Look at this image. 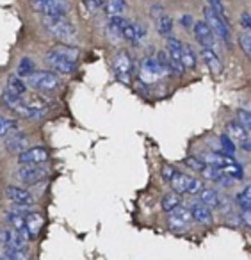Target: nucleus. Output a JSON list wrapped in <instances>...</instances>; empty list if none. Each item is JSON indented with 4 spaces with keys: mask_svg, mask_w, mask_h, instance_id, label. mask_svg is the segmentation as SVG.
<instances>
[{
    "mask_svg": "<svg viewBox=\"0 0 251 260\" xmlns=\"http://www.w3.org/2000/svg\"><path fill=\"white\" fill-rule=\"evenodd\" d=\"M80 52L72 45H55L45 55L47 64L54 70L55 73H62V75H70L77 70V61H79Z\"/></svg>",
    "mask_w": 251,
    "mask_h": 260,
    "instance_id": "f257e3e1",
    "label": "nucleus"
},
{
    "mask_svg": "<svg viewBox=\"0 0 251 260\" xmlns=\"http://www.w3.org/2000/svg\"><path fill=\"white\" fill-rule=\"evenodd\" d=\"M43 25L61 43L73 45L77 41V27L68 16H43Z\"/></svg>",
    "mask_w": 251,
    "mask_h": 260,
    "instance_id": "f03ea898",
    "label": "nucleus"
},
{
    "mask_svg": "<svg viewBox=\"0 0 251 260\" xmlns=\"http://www.w3.org/2000/svg\"><path fill=\"white\" fill-rule=\"evenodd\" d=\"M205 22L210 25V29L214 30L215 36L221 38L228 47L232 45V29H230L228 18H226V16L219 15L217 11H214V9H210L207 6V8H205Z\"/></svg>",
    "mask_w": 251,
    "mask_h": 260,
    "instance_id": "7ed1b4c3",
    "label": "nucleus"
},
{
    "mask_svg": "<svg viewBox=\"0 0 251 260\" xmlns=\"http://www.w3.org/2000/svg\"><path fill=\"white\" fill-rule=\"evenodd\" d=\"M27 84L40 93H52L61 86V79L55 72H34L27 77Z\"/></svg>",
    "mask_w": 251,
    "mask_h": 260,
    "instance_id": "20e7f679",
    "label": "nucleus"
},
{
    "mask_svg": "<svg viewBox=\"0 0 251 260\" xmlns=\"http://www.w3.org/2000/svg\"><path fill=\"white\" fill-rule=\"evenodd\" d=\"M30 8L41 16H68V0H29Z\"/></svg>",
    "mask_w": 251,
    "mask_h": 260,
    "instance_id": "39448f33",
    "label": "nucleus"
},
{
    "mask_svg": "<svg viewBox=\"0 0 251 260\" xmlns=\"http://www.w3.org/2000/svg\"><path fill=\"white\" fill-rule=\"evenodd\" d=\"M162 77H168L166 70L162 68V64L159 62L157 55H148L141 61V68H139V79L144 84H153L157 82Z\"/></svg>",
    "mask_w": 251,
    "mask_h": 260,
    "instance_id": "423d86ee",
    "label": "nucleus"
},
{
    "mask_svg": "<svg viewBox=\"0 0 251 260\" xmlns=\"http://www.w3.org/2000/svg\"><path fill=\"white\" fill-rule=\"evenodd\" d=\"M112 72H114V77L119 82H123V84L130 82L132 72H134V62L127 50H119L118 54L112 57Z\"/></svg>",
    "mask_w": 251,
    "mask_h": 260,
    "instance_id": "0eeeda50",
    "label": "nucleus"
},
{
    "mask_svg": "<svg viewBox=\"0 0 251 260\" xmlns=\"http://www.w3.org/2000/svg\"><path fill=\"white\" fill-rule=\"evenodd\" d=\"M182 41L176 40V38L169 36L166 41V52H168L169 57V66H171V73L175 75H182L183 73V64H182Z\"/></svg>",
    "mask_w": 251,
    "mask_h": 260,
    "instance_id": "6e6552de",
    "label": "nucleus"
},
{
    "mask_svg": "<svg viewBox=\"0 0 251 260\" xmlns=\"http://www.w3.org/2000/svg\"><path fill=\"white\" fill-rule=\"evenodd\" d=\"M50 152L45 146H33V148L23 150L22 153H18V162L22 166H41L43 162H47Z\"/></svg>",
    "mask_w": 251,
    "mask_h": 260,
    "instance_id": "1a4fd4ad",
    "label": "nucleus"
},
{
    "mask_svg": "<svg viewBox=\"0 0 251 260\" xmlns=\"http://www.w3.org/2000/svg\"><path fill=\"white\" fill-rule=\"evenodd\" d=\"M48 171L43 170L41 166H22L18 171H16V180L20 182L22 185L29 187V185L40 184L43 178H47Z\"/></svg>",
    "mask_w": 251,
    "mask_h": 260,
    "instance_id": "9d476101",
    "label": "nucleus"
},
{
    "mask_svg": "<svg viewBox=\"0 0 251 260\" xmlns=\"http://www.w3.org/2000/svg\"><path fill=\"white\" fill-rule=\"evenodd\" d=\"M150 15H151V18H153V22H155V29H157V32L161 34V36H164V38L171 36V32H173V18L164 11V8H162V6H159V4L151 6Z\"/></svg>",
    "mask_w": 251,
    "mask_h": 260,
    "instance_id": "9b49d317",
    "label": "nucleus"
},
{
    "mask_svg": "<svg viewBox=\"0 0 251 260\" xmlns=\"http://www.w3.org/2000/svg\"><path fill=\"white\" fill-rule=\"evenodd\" d=\"M193 29H194V38H196V41L201 45V47L203 48H214L215 47V34L205 20L194 22Z\"/></svg>",
    "mask_w": 251,
    "mask_h": 260,
    "instance_id": "f8f14e48",
    "label": "nucleus"
},
{
    "mask_svg": "<svg viewBox=\"0 0 251 260\" xmlns=\"http://www.w3.org/2000/svg\"><path fill=\"white\" fill-rule=\"evenodd\" d=\"M27 239L22 237L15 228H0V246L4 248H15V249H25Z\"/></svg>",
    "mask_w": 251,
    "mask_h": 260,
    "instance_id": "ddd939ff",
    "label": "nucleus"
},
{
    "mask_svg": "<svg viewBox=\"0 0 251 260\" xmlns=\"http://www.w3.org/2000/svg\"><path fill=\"white\" fill-rule=\"evenodd\" d=\"M6 198L11 203H18V205H34V196L25 187H18V185H8L4 191Z\"/></svg>",
    "mask_w": 251,
    "mask_h": 260,
    "instance_id": "4468645a",
    "label": "nucleus"
},
{
    "mask_svg": "<svg viewBox=\"0 0 251 260\" xmlns=\"http://www.w3.org/2000/svg\"><path fill=\"white\" fill-rule=\"evenodd\" d=\"M29 145V136L25 132L20 130H13L11 134L6 136V150L11 153H22L23 150H27Z\"/></svg>",
    "mask_w": 251,
    "mask_h": 260,
    "instance_id": "2eb2a0df",
    "label": "nucleus"
},
{
    "mask_svg": "<svg viewBox=\"0 0 251 260\" xmlns=\"http://www.w3.org/2000/svg\"><path fill=\"white\" fill-rule=\"evenodd\" d=\"M123 27H125V18L123 16H109L105 32L112 43H118L123 40Z\"/></svg>",
    "mask_w": 251,
    "mask_h": 260,
    "instance_id": "dca6fc26",
    "label": "nucleus"
},
{
    "mask_svg": "<svg viewBox=\"0 0 251 260\" xmlns=\"http://www.w3.org/2000/svg\"><path fill=\"white\" fill-rule=\"evenodd\" d=\"M201 55H203L205 64H207V68L212 72V75H221L223 62H221V59H219V55L215 54L214 48H203V50H201Z\"/></svg>",
    "mask_w": 251,
    "mask_h": 260,
    "instance_id": "f3484780",
    "label": "nucleus"
},
{
    "mask_svg": "<svg viewBox=\"0 0 251 260\" xmlns=\"http://www.w3.org/2000/svg\"><path fill=\"white\" fill-rule=\"evenodd\" d=\"M191 219H193V216H191V209H185L183 205L176 207L173 212H169V224H171L173 228H175L176 224H178L180 228H185Z\"/></svg>",
    "mask_w": 251,
    "mask_h": 260,
    "instance_id": "a211bd4d",
    "label": "nucleus"
},
{
    "mask_svg": "<svg viewBox=\"0 0 251 260\" xmlns=\"http://www.w3.org/2000/svg\"><path fill=\"white\" fill-rule=\"evenodd\" d=\"M25 224H27V232H29V239H36L41 232V226H43V216L36 210L29 212L25 216Z\"/></svg>",
    "mask_w": 251,
    "mask_h": 260,
    "instance_id": "6ab92c4d",
    "label": "nucleus"
},
{
    "mask_svg": "<svg viewBox=\"0 0 251 260\" xmlns=\"http://www.w3.org/2000/svg\"><path fill=\"white\" fill-rule=\"evenodd\" d=\"M191 216H193V219L200 224H210L212 221H214L212 219V212L208 210V207L198 205V203H194V205L191 207Z\"/></svg>",
    "mask_w": 251,
    "mask_h": 260,
    "instance_id": "aec40b11",
    "label": "nucleus"
},
{
    "mask_svg": "<svg viewBox=\"0 0 251 260\" xmlns=\"http://www.w3.org/2000/svg\"><path fill=\"white\" fill-rule=\"evenodd\" d=\"M6 89L11 91L13 94H18V96H25L27 94V84L22 77L18 75H9L8 84H6Z\"/></svg>",
    "mask_w": 251,
    "mask_h": 260,
    "instance_id": "412c9836",
    "label": "nucleus"
},
{
    "mask_svg": "<svg viewBox=\"0 0 251 260\" xmlns=\"http://www.w3.org/2000/svg\"><path fill=\"white\" fill-rule=\"evenodd\" d=\"M180 205H182V194H178V192H175V191L166 192L161 200V207L164 212H173V210Z\"/></svg>",
    "mask_w": 251,
    "mask_h": 260,
    "instance_id": "4be33fe9",
    "label": "nucleus"
},
{
    "mask_svg": "<svg viewBox=\"0 0 251 260\" xmlns=\"http://www.w3.org/2000/svg\"><path fill=\"white\" fill-rule=\"evenodd\" d=\"M205 160H207V164H210V166H214V168H219V170H223V168L235 162L233 157L228 155V153H210V155H207Z\"/></svg>",
    "mask_w": 251,
    "mask_h": 260,
    "instance_id": "5701e85b",
    "label": "nucleus"
},
{
    "mask_svg": "<svg viewBox=\"0 0 251 260\" xmlns=\"http://www.w3.org/2000/svg\"><path fill=\"white\" fill-rule=\"evenodd\" d=\"M200 200H201V203H203L205 207H208V209H215V207H219V192L215 191V189H201V192H200Z\"/></svg>",
    "mask_w": 251,
    "mask_h": 260,
    "instance_id": "b1692460",
    "label": "nucleus"
},
{
    "mask_svg": "<svg viewBox=\"0 0 251 260\" xmlns=\"http://www.w3.org/2000/svg\"><path fill=\"white\" fill-rule=\"evenodd\" d=\"M226 132H228V136L232 139H240V141H244V139L249 138V136H247V130L244 128L237 119H233V121H230L228 125H226Z\"/></svg>",
    "mask_w": 251,
    "mask_h": 260,
    "instance_id": "393cba45",
    "label": "nucleus"
},
{
    "mask_svg": "<svg viewBox=\"0 0 251 260\" xmlns=\"http://www.w3.org/2000/svg\"><path fill=\"white\" fill-rule=\"evenodd\" d=\"M189 178L187 175L180 173V171H176V175L171 178V182H169V185L173 187V191L178 192V194H185V189H187V184H189Z\"/></svg>",
    "mask_w": 251,
    "mask_h": 260,
    "instance_id": "a878e982",
    "label": "nucleus"
},
{
    "mask_svg": "<svg viewBox=\"0 0 251 260\" xmlns=\"http://www.w3.org/2000/svg\"><path fill=\"white\" fill-rule=\"evenodd\" d=\"M182 64L185 70L196 68V54L191 45H182Z\"/></svg>",
    "mask_w": 251,
    "mask_h": 260,
    "instance_id": "bb28decb",
    "label": "nucleus"
},
{
    "mask_svg": "<svg viewBox=\"0 0 251 260\" xmlns=\"http://www.w3.org/2000/svg\"><path fill=\"white\" fill-rule=\"evenodd\" d=\"M36 72V64H34V61L30 57H23L22 61L18 62V68H16V75L18 77H29V75H33V73Z\"/></svg>",
    "mask_w": 251,
    "mask_h": 260,
    "instance_id": "cd10ccee",
    "label": "nucleus"
},
{
    "mask_svg": "<svg viewBox=\"0 0 251 260\" xmlns=\"http://www.w3.org/2000/svg\"><path fill=\"white\" fill-rule=\"evenodd\" d=\"M127 8V0H107L105 11L109 16H121Z\"/></svg>",
    "mask_w": 251,
    "mask_h": 260,
    "instance_id": "c85d7f7f",
    "label": "nucleus"
},
{
    "mask_svg": "<svg viewBox=\"0 0 251 260\" xmlns=\"http://www.w3.org/2000/svg\"><path fill=\"white\" fill-rule=\"evenodd\" d=\"M237 205L240 207V210L251 209V184H247L246 187L237 194Z\"/></svg>",
    "mask_w": 251,
    "mask_h": 260,
    "instance_id": "c756f323",
    "label": "nucleus"
},
{
    "mask_svg": "<svg viewBox=\"0 0 251 260\" xmlns=\"http://www.w3.org/2000/svg\"><path fill=\"white\" fill-rule=\"evenodd\" d=\"M16 128H18V123H16V119L0 116V139L6 138V136H9L13 130H16Z\"/></svg>",
    "mask_w": 251,
    "mask_h": 260,
    "instance_id": "7c9ffc66",
    "label": "nucleus"
},
{
    "mask_svg": "<svg viewBox=\"0 0 251 260\" xmlns=\"http://www.w3.org/2000/svg\"><path fill=\"white\" fill-rule=\"evenodd\" d=\"M201 177H205L207 180H212V182H221V178L225 177V175H223V171L219 170V168H214V166H210V164H207V166L203 168V171H201Z\"/></svg>",
    "mask_w": 251,
    "mask_h": 260,
    "instance_id": "2f4dec72",
    "label": "nucleus"
},
{
    "mask_svg": "<svg viewBox=\"0 0 251 260\" xmlns=\"http://www.w3.org/2000/svg\"><path fill=\"white\" fill-rule=\"evenodd\" d=\"M221 171H223V175H225V177H232L233 180H240V178L244 177L242 168H240L237 162H233V164H230V166L223 168Z\"/></svg>",
    "mask_w": 251,
    "mask_h": 260,
    "instance_id": "473e14b6",
    "label": "nucleus"
},
{
    "mask_svg": "<svg viewBox=\"0 0 251 260\" xmlns=\"http://www.w3.org/2000/svg\"><path fill=\"white\" fill-rule=\"evenodd\" d=\"M219 143H221V148H223V153H228V155H233L235 153V143L232 141L228 134H221L219 138Z\"/></svg>",
    "mask_w": 251,
    "mask_h": 260,
    "instance_id": "72a5a7b5",
    "label": "nucleus"
},
{
    "mask_svg": "<svg viewBox=\"0 0 251 260\" xmlns=\"http://www.w3.org/2000/svg\"><path fill=\"white\" fill-rule=\"evenodd\" d=\"M123 40L129 43H136V25L130 20H125V27H123Z\"/></svg>",
    "mask_w": 251,
    "mask_h": 260,
    "instance_id": "f704fd0d",
    "label": "nucleus"
},
{
    "mask_svg": "<svg viewBox=\"0 0 251 260\" xmlns=\"http://www.w3.org/2000/svg\"><path fill=\"white\" fill-rule=\"evenodd\" d=\"M239 45H240V48L244 50V54L251 59V32H249V30H244V32L240 34V36H239Z\"/></svg>",
    "mask_w": 251,
    "mask_h": 260,
    "instance_id": "c9c22d12",
    "label": "nucleus"
},
{
    "mask_svg": "<svg viewBox=\"0 0 251 260\" xmlns=\"http://www.w3.org/2000/svg\"><path fill=\"white\" fill-rule=\"evenodd\" d=\"M237 121L244 126V128L249 132L251 130V111H246V109H239L237 111Z\"/></svg>",
    "mask_w": 251,
    "mask_h": 260,
    "instance_id": "e433bc0d",
    "label": "nucleus"
},
{
    "mask_svg": "<svg viewBox=\"0 0 251 260\" xmlns=\"http://www.w3.org/2000/svg\"><path fill=\"white\" fill-rule=\"evenodd\" d=\"M134 25H136V43H134V45L144 43V41H146V38H148L146 25H144V23H139V22H134Z\"/></svg>",
    "mask_w": 251,
    "mask_h": 260,
    "instance_id": "4c0bfd02",
    "label": "nucleus"
},
{
    "mask_svg": "<svg viewBox=\"0 0 251 260\" xmlns=\"http://www.w3.org/2000/svg\"><path fill=\"white\" fill-rule=\"evenodd\" d=\"M203 189V182L200 178H189V184H187L185 194H198Z\"/></svg>",
    "mask_w": 251,
    "mask_h": 260,
    "instance_id": "58836bf2",
    "label": "nucleus"
},
{
    "mask_svg": "<svg viewBox=\"0 0 251 260\" xmlns=\"http://www.w3.org/2000/svg\"><path fill=\"white\" fill-rule=\"evenodd\" d=\"M185 164L191 168V170L198 171V173H201L203 168L207 166V162H203L201 159H196V157H189V159H185Z\"/></svg>",
    "mask_w": 251,
    "mask_h": 260,
    "instance_id": "ea45409f",
    "label": "nucleus"
},
{
    "mask_svg": "<svg viewBox=\"0 0 251 260\" xmlns=\"http://www.w3.org/2000/svg\"><path fill=\"white\" fill-rule=\"evenodd\" d=\"M84 4H86V8L89 13H97L98 9L105 8L107 0H84Z\"/></svg>",
    "mask_w": 251,
    "mask_h": 260,
    "instance_id": "a19ab883",
    "label": "nucleus"
},
{
    "mask_svg": "<svg viewBox=\"0 0 251 260\" xmlns=\"http://www.w3.org/2000/svg\"><path fill=\"white\" fill-rule=\"evenodd\" d=\"M207 6L214 11H217L219 15L226 16V8H225V2L223 0H207Z\"/></svg>",
    "mask_w": 251,
    "mask_h": 260,
    "instance_id": "79ce46f5",
    "label": "nucleus"
},
{
    "mask_svg": "<svg viewBox=\"0 0 251 260\" xmlns=\"http://www.w3.org/2000/svg\"><path fill=\"white\" fill-rule=\"evenodd\" d=\"M176 168L175 166H171V164H164L162 166V178H164L166 182H171V178L176 175Z\"/></svg>",
    "mask_w": 251,
    "mask_h": 260,
    "instance_id": "37998d69",
    "label": "nucleus"
},
{
    "mask_svg": "<svg viewBox=\"0 0 251 260\" xmlns=\"http://www.w3.org/2000/svg\"><path fill=\"white\" fill-rule=\"evenodd\" d=\"M240 223H242L246 228H251V209L242 210V214H240Z\"/></svg>",
    "mask_w": 251,
    "mask_h": 260,
    "instance_id": "c03bdc74",
    "label": "nucleus"
},
{
    "mask_svg": "<svg viewBox=\"0 0 251 260\" xmlns=\"http://www.w3.org/2000/svg\"><path fill=\"white\" fill-rule=\"evenodd\" d=\"M240 23H242L244 30H249L251 32V15L249 13H242V16H240Z\"/></svg>",
    "mask_w": 251,
    "mask_h": 260,
    "instance_id": "a18cd8bd",
    "label": "nucleus"
},
{
    "mask_svg": "<svg viewBox=\"0 0 251 260\" xmlns=\"http://www.w3.org/2000/svg\"><path fill=\"white\" fill-rule=\"evenodd\" d=\"M180 23H182L185 29H189V27H193L194 25V22H193V16L191 15H183L182 18H180Z\"/></svg>",
    "mask_w": 251,
    "mask_h": 260,
    "instance_id": "49530a36",
    "label": "nucleus"
},
{
    "mask_svg": "<svg viewBox=\"0 0 251 260\" xmlns=\"http://www.w3.org/2000/svg\"><path fill=\"white\" fill-rule=\"evenodd\" d=\"M0 260H9L8 253H6L4 249H0Z\"/></svg>",
    "mask_w": 251,
    "mask_h": 260,
    "instance_id": "de8ad7c7",
    "label": "nucleus"
}]
</instances>
